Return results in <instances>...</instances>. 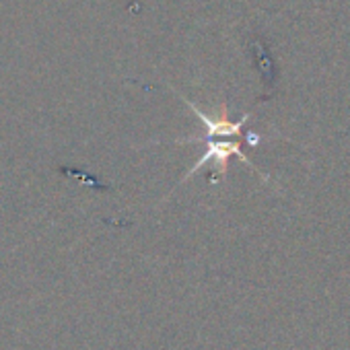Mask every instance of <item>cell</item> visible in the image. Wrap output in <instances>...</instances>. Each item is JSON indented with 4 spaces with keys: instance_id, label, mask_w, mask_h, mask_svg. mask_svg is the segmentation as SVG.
Listing matches in <instances>:
<instances>
[{
    "instance_id": "6da1fadb",
    "label": "cell",
    "mask_w": 350,
    "mask_h": 350,
    "mask_svg": "<svg viewBox=\"0 0 350 350\" xmlns=\"http://www.w3.org/2000/svg\"><path fill=\"white\" fill-rule=\"evenodd\" d=\"M229 157H239L245 165H250L254 171H258V167L250 161V157L241 150V144L237 142V140H221V138H208L206 140V150H204V154L194 163V167L184 175V180H188L190 175H194L202 165H206L208 161H217V165H219V171L221 173H225L227 171V161H229Z\"/></svg>"
},
{
    "instance_id": "7a4b0ae2",
    "label": "cell",
    "mask_w": 350,
    "mask_h": 350,
    "mask_svg": "<svg viewBox=\"0 0 350 350\" xmlns=\"http://www.w3.org/2000/svg\"><path fill=\"white\" fill-rule=\"evenodd\" d=\"M182 99H184V103L198 116V120L206 126V138H227V136H239L241 134V128H243V124L250 120V116H243L241 120H237V122H233V120H229L227 118V107L223 105L221 107V116H217V118H211V116H206L204 111H200V107H196L192 101H188L184 95H182Z\"/></svg>"
}]
</instances>
